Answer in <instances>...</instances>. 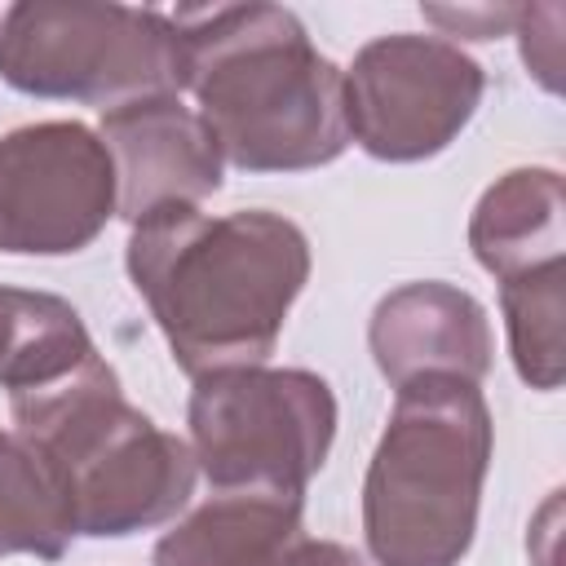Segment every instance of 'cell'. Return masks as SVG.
<instances>
[{
	"mask_svg": "<svg viewBox=\"0 0 566 566\" xmlns=\"http://www.w3.org/2000/svg\"><path fill=\"white\" fill-rule=\"evenodd\" d=\"M124 265L177 367L199 380L274 354L310 279V239L265 208L208 217L172 203L133 221Z\"/></svg>",
	"mask_w": 566,
	"mask_h": 566,
	"instance_id": "6da1fadb",
	"label": "cell"
},
{
	"mask_svg": "<svg viewBox=\"0 0 566 566\" xmlns=\"http://www.w3.org/2000/svg\"><path fill=\"white\" fill-rule=\"evenodd\" d=\"M181 88L195 93L226 164L305 172L345 155V71L283 4H199L168 13Z\"/></svg>",
	"mask_w": 566,
	"mask_h": 566,
	"instance_id": "7a4b0ae2",
	"label": "cell"
},
{
	"mask_svg": "<svg viewBox=\"0 0 566 566\" xmlns=\"http://www.w3.org/2000/svg\"><path fill=\"white\" fill-rule=\"evenodd\" d=\"M9 411L13 429L57 469L75 535L124 539L164 526L195 491L190 442L142 416L102 354L57 385L13 394Z\"/></svg>",
	"mask_w": 566,
	"mask_h": 566,
	"instance_id": "3957f363",
	"label": "cell"
},
{
	"mask_svg": "<svg viewBox=\"0 0 566 566\" xmlns=\"http://www.w3.org/2000/svg\"><path fill=\"white\" fill-rule=\"evenodd\" d=\"M491 442V407L473 380L420 376L398 389L363 478V535L376 566L464 562Z\"/></svg>",
	"mask_w": 566,
	"mask_h": 566,
	"instance_id": "277c9868",
	"label": "cell"
},
{
	"mask_svg": "<svg viewBox=\"0 0 566 566\" xmlns=\"http://www.w3.org/2000/svg\"><path fill=\"white\" fill-rule=\"evenodd\" d=\"M0 80L27 97L124 106L181 93V44L164 9L22 0L0 18Z\"/></svg>",
	"mask_w": 566,
	"mask_h": 566,
	"instance_id": "5b68a950",
	"label": "cell"
},
{
	"mask_svg": "<svg viewBox=\"0 0 566 566\" xmlns=\"http://www.w3.org/2000/svg\"><path fill=\"white\" fill-rule=\"evenodd\" d=\"M186 424L217 491L305 495L336 438V398L305 367H230L195 380Z\"/></svg>",
	"mask_w": 566,
	"mask_h": 566,
	"instance_id": "8992f818",
	"label": "cell"
},
{
	"mask_svg": "<svg viewBox=\"0 0 566 566\" xmlns=\"http://www.w3.org/2000/svg\"><path fill=\"white\" fill-rule=\"evenodd\" d=\"M486 93L482 66L442 35L394 31L358 49L345 71V128L371 159L442 155Z\"/></svg>",
	"mask_w": 566,
	"mask_h": 566,
	"instance_id": "52a82bcc",
	"label": "cell"
},
{
	"mask_svg": "<svg viewBox=\"0 0 566 566\" xmlns=\"http://www.w3.org/2000/svg\"><path fill=\"white\" fill-rule=\"evenodd\" d=\"M115 212V164L93 128L75 119H44L0 137V252H84Z\"/></svg>",
	"mask_w": 566,
	"mask_h": 566,
	"instance_id": "ba28073f",
	"label": "cell"
},
{
	"mask_svg": "<svg viewBox=\"0 0 566 566\" xmlns=\"http://www.w3.org/2000/svg\"><path fill=\"white\" fill-rule=\"evenodd\" d=\"M97 137L111 150L119 217L133 226L155 208L190 203L199 208L221 190V150L199 119V111L181 106V97H137L102 111Z\"/></svg>",
	"mask_w": 566,
	"mask_h": 566,
	"instance_id": "9c48e42d",
	"label": "cell"
},
{
	"mask_svg": "<svg viewBox=\"0 0 566 566\" xmlns=\"http://www.w3.org/2000/svg\"><path fill=\"white\" fill-rule=\"evenodd\" d=\"M367 345L394 389L420 376H460L478 385L491 371V323L482 301L438 279L402 283L380 296Z\"/></svg>",
	"mask_w": 566,
	"mask_h": 566,
	"instance_id": "30bf717a",
	"label": "cell"
},
{
	"mask_svg": "<svg viewBox=\"0 0 566 566\" xmlns=\"http://www.w3.org/2000/svg\"><path fill=\"white\" fill-rule=\"evenodd\" d=\"M305 495L217 491L150 553L155 566H274L301 535Z\"/></svg>",
	"mask_w": 566,
	"mask_h": 566,
	"instance_id": "8fae6325",
	"label": "cell"
},
{
	"mask_svg": "<svg viewBox=\"0 0 566 566\" xmlns=\"http://www.w3.org/2000/svg\"><path fill=\"white\" fill-rule=\"evenodd\" d=\"M469 248L495 283L517 279L535 265L562 261L566 252V190L557 168H513L495 177L473 217Z\"/></svg>",
	"mask_w": 566,
	"mask_h": 566,
	"instance_id": "7c38bea8",
	"label": "cell"
},
{
	"mask_svg": "<svg viewBox=\"0 0 566 566\" xmlns=\"http://www.w3.org/2000/svg\"><path fill=\"white\" fill-rule=\"evenodd\" d=\"M93 354L97 345L71 301L0 283V389L9 398L66 380Z\"/></svg>",
	"mask_w": 566,
	"mask_h": 566,
	"instance_id": "4fadbf2b",
	"label": "cell"
},
{
	"mask_svg": "<svg viewBox=\"0 0 566 566\" xmlns=\"http://www.w3.org/2000/svg\"><path fill=\"white\" fill-rule=\"evenodd\" d=\"M71 539L75 517L57 469L18 429H0V557L31 553L57 562Z\"/></svg>",
	"mask_w": 566,
	"mask_h": 566,
	"instance_id": "5bb4252c",
	"label": "cell"
},
{
	"mask_svg": "<svg viewBox=\"0 0 566 566\" xmlns=\"http://www.w3.org/2000/svg\"><path fill=\"white\" fill-rule=\"evenodd\" d=\"M500 310L509 327V354L531 389H557L566 371L562 314H566V265L548 261L500 283Z\"/></svg>",
	"mask_w": 566,
	"mask_h": 566,
	"instance_id": "9a60e30c",
	"label": "cell"
},
{
	"mask_svg": "<svg viewBox=\"0 0 566 566\" xmlns=\"http://www.w3.org/2000/svg\"><path fill=\"white\" fill-rule=\"evenodd\" d=\"M517 27H522V62H526V71L548 93H557L562 88V80H557V71H562V35H557L562 9L557 4L517 9Z\"/></svg>",
	"mask_w": 566,
	"mask_h": 566,
	"instance_id": "2e32d148",
	"label": "cell"
},
{
	"mask_svg": "<svg viewBox=\"0 0 566 566\" xmlns=\"http://www.w3.org/2000/svg\"><path fill=\"white\" fill-rule=\"evenodd\" d=\"M424 18L438 22V27H447L451 35L491 40V35H500L504 27L517 22V9H491V4H482V9H424Z\"/></svg>",
	"mask_w": 566,
	"mask_h": 566,
	"instance_id": "e0dca14e",
	"label": "cell"
},
{
	"mask_svg": "<svg viewBox=\"0 0 566 566\" xmlns=\"http://www.w3.org/2000/svg\"><path fill=\"white\" fill-rule=\"evenodd\" d=\"M274 566H367L349 544H336V539H310L301 535Z\"/></svg>",
	"mask_w": 566,
	"mask_h": 566,
	"instance_id": "ac0fdd59",
	"label": "cell"
},
{
	"mask_svg": "<svg viewBox=\"0 0 566 566\" xmlns=\"http://www.w3.org/2000/svg\"><path fill=\"white\" fill-rule=\"evenodd\" d=\"M0 18H4V9H0Z\"/></svg>",
	"mask_w": 566,
	"mask_h": 566,
	"instance_id": "d6986e66",
	"label": "cell"
}]
</instances>
